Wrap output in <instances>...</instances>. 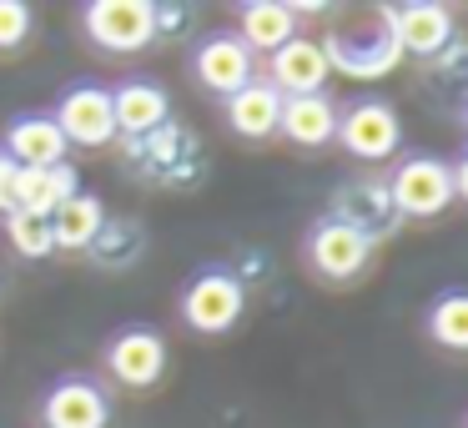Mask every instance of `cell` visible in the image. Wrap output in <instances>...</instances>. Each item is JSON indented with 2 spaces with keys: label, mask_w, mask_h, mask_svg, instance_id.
Masks as SVG:
<instances>
[{
  "label": "cell",
  "mask_w": 468,
  "mask_h": 428,
  "mask_svg": "<svg viewBox=\"0 0 468 428\" xmlns=\"http://www.w3.org/2000/svg\"><path fill=\"white\" fill-rule=\"evenodd\" d=\"M5 242H11L21 257H31V262H41V257L56 252L51 222H46V217H31V212H11V217H5Z\"/></svg>",
  "instance_id": "23"
},
{
  "label": "cell",
  "mask_w": 468,
  "mask_h": 428,
  "mask_svg": "<svg viewBox=\"0 0 468 428\" xmlns=\"http://www.w3.org/2000/svg\"><path fill=\"white\" fill-rule=\"evenodd\" d=\"M192 76L212 96H222V102H227V96H237L247 81H257V56L247 51L232 31H212L192 51Z\"/></svg>",
  "instance_id": "9"
},
{
  "label": "cell",
  "mask_w": 468,
  "mask_h": 428,
  "mask_svg": "<svg viewBox=\"0 0 468 428\" xmlns=\"http://www.w3.org/2000/svg\"><path fill=\"white\" fill-rule=\"evenodd\" d=\"M51 122L61 126L66 146H106L116 142V122H112V91L96 81H76L61 91Z\"/></svg>",
  "instance_id": "6"
},
{
  "label": "cell",
  "mask_w": 468,
  "mask_h": 428,
  "mask_svg": "<svg viewBox=\"0 0 468 428\" xmlns=\"http://www.w3.org/2000/svg\"><path fill=\"white\" fill-rule=\"evenodd\" d=\"M333 222H343V227H353V232H363L367 242H378V237L398 222V212H393V202H388L383 182H347L333 192Z\"/></svg>",
  "instance_id": "15"
},
{
  "label": "cell",
  "mask_w": 468,
  "mask_h": 428,
  "mask_svg": "<svg viewBox=\"0 0 468 428\" xmlns=\"http://www.w3.org/2000/svg\"><path fill=\"white\" fill-rule=\"evenodd\" d=\"M172 116V96H166L162 81H146V76H132V81L112 86V122L116 132L126 136H152L166 126Z\"/></svg>",
  "instance_id": "14"
},
{
  "label": "cell",
  "mask_w": 468,
  "mask_h": 428,
  "mask_svg": "<svg viewBox=\"0 0 468 428\" xmlns=\"http://www.w3.org/2000/svg\"><path fill=\"white\" fill-rule=\"evenodd\" d=\"M91 46L112 56H136L156 41V5L152 0H91L81 11Z\"/></svg>",
  "instance_id": "3"
},
{
  "label": "cell",
  "mask_w": 468,
  "mask_h": 428,
  "mask_svg": "<svg viewBox=\"0 0 468 428\" xmlns=\"http://www.w3.org/2000/svg\"><path fill=\"white\" fill-rule=\"evenodd\" d=\"M333 142H343V152L357 156V162H388V156L403 146V122H398V112L388 102L357 96V102L337 106V136Z\"/></svg>",
  "instance_id": "4"
},
{
  "label": "cell",
  "mask_w": 468,
  "mask_h": 428,
  "mask_svg": "<svg viewBox=\"0 0 468 428\" xmlns=\"http://www.w3.org/2000/svg\"><path fill=\"white\" fill-rule=\"evenodd\" d=\"M237 41L252 56H272L277 46H287L297 36V5H282V0H247L237 11Z\"/></svg>",
  "instance_id": "17"
},
{
  "label": "cell",
  "mask_w": 468,
  "mask_h": 428,
  "mask_svg": "<svg viewBox=\"0 0 468 428\" xmlns=\"http://www.w3.org/2000/svg\"><path fill=\"white\" fill-rule=\"evenodd\" d=\"M327 61H323V46L307 41V36H292L287 46H277L267 56V76L262 81L272 86L277 96H317L327 86Z\"/></svg>",
  "instance_id": "12"
},
{
  "label": "cell",
  "mask_w": 468,
  "mask_h": 428,
  "mask_svg": "<svg viewBox=\"0 0 468 428\" xmlns=\"http://www.w3.org/2000/svg\"><path fill=\"white\" fill-rule=\"evenodd\" d=\"M388 31H393L403 56H438L453 46V11L438 0H403L383 11Z\"/></svg>",
  "instance_id": "7"
},
{
  "label": "cell",
  "mask_w": 468,
  "mask_h": 428,
  "mask_svg": "<svg viewBox=\"0 0 468 428\" xmlns=\"http://www.w3.org/2000/svg\"><path fill=\"white\" fill-rule=\"evenodd\" d=\"M367 257H373V242H367L363 232H353V227L333 222V217H323V222L313 227V237H307V262H313V273L327 277V283L357 277L367 267Z\"/></svg>",
  "instance_id": "11"
},
{
  "label": "cell",
  "mask_w": 468,
  "mask_h": 428,
  "mask_svg": "<svg viewBox=\"0 0 468 428\" xmlns=\"http://www.w3.org/2000/svg\"><path fill=\"white\" fill-rule=\"evenodd\" d=\"M142 247H146L142 222H132V217H106L96 242H91V252L101 267H132L136 257H142Z\"/></svg>",
  "instance_id": "21"
},
{
  "label": "cell",
  "mask_w": 468,
  "mask_h": 428,
  "mask_svg": "<svg viewBox=\"0 0 468 428\" xmlns=\"http://www.w3.org/2000/svg\"><path fill=\"white\" fill-rule=\"evenodd\" d=\"M76 192H81V177H76L71 162L46 166V172H21V212L46 217V222H51V212Z\"/></svg>",
  "instance_id": "20"
},
{
  "label": "cell",
  "mask_w": 468,
  "mask_h": 428,
  "mask_svg": "<svg viewBox=\"0 0 468 428\" xmlns=\"http://www.w3.org/2000/svg\"><path fill=\"white\" fill-rule=\"evenodd\" d=\"M101 222H106V207H101V197L96 192H76V197H66L61 207L51 212V237H56V252H86V247L96 242V232H101Z\"/></svg>",
  "instance_id": "19"
},
{
  "label": "cell",
  "mask_w": 468,
  "mask_h": 428,
  "mask_svg": "<svg viewBox=\"0 0 468 428\" xmlns=\"http://www.w3.org/2000/svg\"><path fill=\"white\" fill-rule=\"evenodd\" d=\"M463 162H443L433 152H413L393 166L388 177V202L398 217H438L443 207H453V197H463Z\"/></svg>",
  "instance_id": "1"
},
{
  "label": "cell",
  "mask_w": 468,
  "mask_h": 428,
  "mask_svg": "<svg viewBox=\"0 0 468 428\" xmlns=\"http://www.w3.org/2000/svg\"><path fill=\"white\" fill-rule=\"evenodd\" d=\"M277 132H282L292 146L317 152V146H327L337 136V102L327 91H317V96H282Z\"/></svg>",
  "instance_id": "16"
},
{
  "label": "cell",
  "mask_w": 468,
  "mask_h": 428,
  "mask_svg": "<svg viewBox=\"0 0 468 428\" xmlns=\"http://www.w3.org/2000/svg\"><path fill=\"white\" fill-rule=\"evenodd\" d=\"M106 373L126 388H152L166 373V337L156 327H122L106 343Z\"/></svg>",
  "instance_id": "10"
},
{
  "label": "cell",
  "mask_w": 468,
  "mask_h": 428,
  "mask_svg": "<svg viewBox=\"0 0 468 428\" xmlns=\"http://www.w3.org/2000/svg\"><path fill=\"white\" fill-rule=\"evenodd\" d=\"M21 172L26 166H16L11 156L0 152V217L21 212Z\"/></svg>",
  "instance_id": "25"
},
{
  "label": "cell",
  "mask_w": 468,
  "mask_h": 428,
  "mask_svg": "<svg viewBox=\"0 0 468 428\" xmlns=\"http://www.w3.org/2000/svg\"><path fill=\"white\" fill-rule=\"evenodd\" d=\"M0 152L11 156L16 166H26V172H46V166L66 162V136L46 112H26V116H16V122L5 126Z\"/></svg>",
  "instance_id": "13"
},
{
  "label": "cell",
  "mask_w": 468,
  "mask_h": 428,
  "mask_svg": "<svg viewBox=\"0 0 468 428\" xmlns=\"http://www.w3.org/2000/svg\"><path fill=\"white\" fill-rule=\"evenodd\" d=\"M41 423L46 428H106L112 423V398L96 378H56L41 398Z\"/></svg>",
  "instance_id": "8"
},
{
  "label": "cell",
  "mask_w": 468,
  "mask_h": 428,
  "mask_svg": "<svg viewBox=\"0 0 468 428\" xmlns=\"http://www.w3.org/2000/svg\"><path fill=\"white\" fill-rule=\"evenodd\" d=\"M242 307H247L242 283H237L227 267H202L182 293V323L202 337H217V333H227V327H237Z\"/></svg>",
  "instance_id": "5"
},
{
  "label": "cell",
  "mask_w": 468,
  "mask_h": 428,
  "mask_svg": "<svg viewBox=\"0 0 468 428\" xmlns=\"http://www.w3.org/2000/svg\"><path fill=\"white\" fill-rule=\"evenodd\" d=\"M428 337L448 353H468V297L458 287L428 307Z\"/></svg>",
  "instance_id": "22"
},
{
  "label": "cell",
  "mask_w": 468,
  "mask_h": 428,
  "mask_svg": "<svg viewBox=\"0 0 468 428\" xmlns=\"http://www.w3.org/2000/svg\"><path fill=\"white\" fill-rule=\"evenodd\" d=\"M323 46V61L327 71H343L353 76V81H378V76H388L398 61H403V51H398L393 31H388L383 11L373 16L367 26H347V31H333Z\"/></svg>",
  "instance_id": "2"
},
{
  "label": "cell",
  "mask_w": 468,
  "mask_h": 428,
  "mask_svg": "<svg viewBox=\"0 0 468 428\" xmlns=\"http://www.w3.org/2000/svg\"><path fill=\"white\" fill-rule=\"evenodd\" d=\"M31 21H36V11L26 5V0H0V51H16V46H26Z\"/></svg>",
  "instance_id": "24"
},
{
  "label": "cell",
  "mask_w": 468,
  "mask_h": 428,
  "mask_svg": "<svg viewBox=\"0 0 468 428\" xmlns=\"http://www.w3.org/2000/svg\"><path fill=\"white\" fill-rule=\"evenodd\" d=\"M277 116H282V96L257 76L247 81L237 96H227V126L247 142H262V136H277Z\"/></svg>",
  "instance_id": "18"
}]
</instances>
